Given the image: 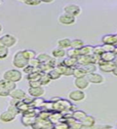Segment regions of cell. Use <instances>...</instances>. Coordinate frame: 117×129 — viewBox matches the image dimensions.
<instances>
[{"label":"cell","mask_w":117,"mask_h":129,"mask_svg":"<svg viewBox=\"0 0 117 129\" xmlns=\"http://www.w3.org/2000/svg\"><path fill=\"white\" fill-rule=\"evenodd\" d=\"M28 61H29V60L24 56L23 50L16 52L14 55L13 60H12V63H13L14 66L17 69H24L28 64Z\"/></svg>","instance_id":"obj_1"},{"label":"cell","mask_w":117,"mask_h":129,"mask_svg":"<svg viewBox=\"0 0 117 129\" xmlns=\"http://www.w3.org/2000/svg\"><path fill=\"white\" fill-rule=\"evenodd\" d=\"M73 106L69 101L60 99L57 100L56 102H54V111H59L62 113H66L68 111H73L72 110Z\"/></svg>","instance_id":"obj_2"},{"label":"cell","mask_w":117,"mask_h":129,"mask_svg":"<svg viewBox=\"0 0 117 129\" xmlns=\"http://www.w3.org/2000/svg\"><path fill=\"white\" fill-rule=\"evenodd\" d=\"M3 78L11 81L14 82H19L23 79V74L21 71L16 69H11L4 72Z\"/></svg>","instance_id":"obj_3"},{"label":"cell","mask_w":117,"mask_h":129,"mask_svg":"<svg viewBox=\"0 0 117 129\" xmlns=\"http://www.w3.org/2000/svg\"><path fill=\"white\" fill-rule=\"evenodd\" d=\"M54 127H55V124L52 123L49 119H42L39 116L36 117L34 124L31 126L32 128H35V129H40V128L49 129V128H53Z\"/></svg>","instance_id":"obj_4"},{"label":"cell","mask_w":117,"mask_h":129,"mask_svg":"<svg viewBox=\"0 0 117 129\" xmlns=\"http://www.w3.org/2000/svg\"><path fill=\"white\" fill-rule=\"evenodd\" d=\"M17 38L15 36L11 34H6L3 35L0 37V44L6 46L7 48L14 47L17 44Z\"/></svg>","instance_id":"obj_5"},{"label":"cell","mask_w":117,"mask_h":129,"mask_svg":"<svg viewBox=\"0 0 117 129\" xmlns=\"http://www.w3.org/2000/svg\"><path fill=\"white\" fill-rule=\"evenodd\" d=\"M98 64L100 71L104 73H112L115 69V67L117 66V64L115 61L107 62V61H104L102 59L99 61Z\"/></svg>","instance_id":"obj_6"},{"label":"cell","mask_w":117,"mask_h":129,"mask_svg":"<svg viewBox=\"0 0 117 129\" xmlns=\"http://www.w3.org/2000/svg\"><path fill=\"white\" fill-rule=\"evenodd\" d=\"M81 7H80L79 5L77 4H75V3H70V4H67L65 7H63V11L65 13L67 14H70L71 15L75 16H79L80 14H81Z\"/></svg>","instance_id":"obj_7"},{"label":"cell","mask_w":117,"mask_h":129,"mask_svg":"<svg viewBox=\"0 0 117 129\" xmlns=\"http://www.w3.org/2000/svg\"><path fill=\"white\" fill-rule=\"evenodd\" d=\"M68 98L70 100L74 101V102H81L86 98V94L83 91V90H71L68 94Z\"/></svg>","instance_id":"obj_8"},{"label":"cell","mask_w":117,"mask_h":129,"mask_svg":"<svg viewBox=\"0 0 117 129\" xmlns=\"http://www.w3.org/2000/svg\"><path fill=\"white\" fill-rule=\"evenodd\" d=\"M58 20L60 23L63 24V25H72V24H74L75 23L76 19L75 16L64 12L63 14L59 16Z\"/></svg>","instance_id":"obj_9"},{"label":"cell","mask_w":117,"mask_h":129,"mask_svg":"<svg viewBox=\"0 0 117 129\" xmlns=\"http://www.w3.org/2000/svg\"><path fill=\"white\" fill-rule=\"evenodd\" d=\"M90 82L88 81L87 77H83V78H75L74 81V86L79 90H86L90 86Z\"/></svg>","instance_id":"obj_10"},{"label":"cell","mask_w":117,"mask_h":129,"mask_svg":"<svg viewBox=\"0 0 117 129\" xmlns=\"http://www.w3.org/2000/svg\"><path fill=\"white\" fill-rule=\"evenodd\" d=\"M86 77L87 78L88 81L90 82V83H91V84L99 85V84H101L104 82L103 77L100 74H98V73H96V72L88 74Z\"/></svg>","instance_id":"obj_11"},{"label":"cell","mask_w":117,"mask_h":129,"mask_svg":"<svg viewBox=\"0 0 117 129\" xmlns=\"http://www.w3.org/2000/svg\"><path fill=\"white\" fill-rule=\"evenodd\" d=\"M28 94L30 96L33 97V98H39V97H43L45 94V90H44L43 86L39 87H29L28 89Z\"/></svg>","instance_id":"obj_12"},{"label":"cell","mask_w":117,"mask_h":129,"mask_svg":"<svg viewBox=\"0 0 117 129\" xmlns=\"http://www.w3.org/2000/svg\"><path fill=\"white\" fill-rule=\"evenodd\" d=\"M78 60V66H85L87 64L94 63L93 58H92V54L91 55H81L77 58Z\"/></svg>","instance_id":"obj_13"},{"label":"cell","mask_w":117,"mask_h":129,"mask_svg":"<svg viewBox=\"0 0 117 129\" xmlns=\"http://www.w3.org/2000/svg\"><path fill=\"white\" fill-rule=\"evenodd\" d=\"M10 97L12 99H16L19 100H23L24 99L27 98V94L22 89H17L15 88L13 90L10 94Z\"/></svg>","instance_id":"obj_14"},{"label":"cell","mask_w":117,"mask_h":129,"mask_svg":"<svg viewBox=\"0 0 117 129\" xmlns=\"http://www.w3.org/2000/svg\"><path fill=\"white\" fill-rule=\"evenodd\" d=\"M15 117H16L15 115L7 110L1 113V115H0V120L3 123H10L15 119Z\"/></svg>","instance_id":"obj_15"},{"label":"cell","mask_w":117,"mask_h":129,"mask_svg":"<svg viewBox=\"0 0 117 129\" xmlns=\"http://www.w3.org/2000/svg\"><path fill=\"white\" fill-rule=\"evenodd\" d=\"M102 42L103 44H112V45L117 46V34H109L105 35L102 37Z\"/></svg>","instance_id":"obj_16"},{"label":"cell","mask_w":117,"mask_h":129,"mask_svg":"<svg viewBox=\"0 0 117 129\" xmlns=\"http://www.w3.org/2000/svg\"><path fill=\"white\" fill-rule=\"evenodd\" d=\"M15 83L16 82H11V81L3 78L1 81H0V88H5L8 90L12 91L16 88Z\"/></svg>","instance_id":"obj_17"},{"label":"cell","mask_w":117,"mask_h":129,"mask_svg":"<svg viewBox=\"0 0 117 129\" xmlns=\"http://www.w3.org/2000/svg\"><path fill=\"white\" fill-rule=\"evenodd\" d=\"M51 55L56 59L64 58L67 56V51L62 48H55L51 51Z\"/></svg>","instance_id":"obj_18"},{"label":"cell","mask_w":117,"mask_h":129,"mask_svg":"<svg viewBox=\"0 0 117 129\" xmlns=\"http://www.w3.org/2000/svg\"><path fill=\"white\" fill-rule=\"evenodd\" d=\"M83 127H93L95 124V119L92 115H87L85 118L81 120Z\"/></svg>","instance_id":"obj_19"},{"label":"cell","mask_w":117,"mask_h":129,"mask_svg":"<svg viewBox=\"0 0 117 129\" xmlns=\"http://www.w3.org/2000/svg\"><path fill=\"white\" fill-rule=\"evenodd\" d=\"M63 119V114L62 112H59V111H52L51 114L49 117V119L54 124H56L59 123L60 121H62Z\"/></svg>","instance_id":"obj_20"},{"label":"cell","mask_w":117,"mask_h":129,"mask_svg":"<svg viewBox=\"0 0 117 129\" xmlns=\"http://www.w3.org/2000/svg\"><path fill=\"white\" fill-rule=\"evenodd\" d=\"M116 54L114 52H105L101 55V59L104 61L111 62V61H115L116 59Z\"/></svg>","instance_id":"obj_21"},{"label":"cell","mask_w":117,"mask_h":129,"mask_svg":"<svg viewBox=\"0 0 117 129\" xmlns=\"http://www.w3.org/2000/svg\"><path fill=\"white\" fill-rule=\"evenodd\" d=\"M57 44H58V47L59 48H62L63 49H68V48H70L71 46V40L69 38L60 39L58 40Z\"/></svg>","instance_id":"obj_22"},{"label":"cell","mask_w":117,"mask_h":129,"mask_svg":"<svg viewBox=\"0 0 117 129\" xmlns=\"http://www.w3.org/2000/svg\"><path fill=\"white\" fill-rule=\"evenodd\" d=\"M63 62L67 67L75 68L78 66V60L77 58H74V57H69V56H67V58H65L63 60Z\"/></svg>","instance_id":"obj_23"},{"label":"cell","mask_w":117,"mask_h":129,"mask_svg":"<svg viewBox=\"0 0 117 129\" xmlns=\"http://www.w3.org/2000/svg\"><path fill=\"white\" fill-rule=\"evenodd\" d=\"M36 117H27V116H22L21 118V123L23 126L25 127H31L34 124L35 121Z\"/></svg>","instance_id":"obj_24"},{"label":"cell","mask_w":117,"mask_h":129,"mask_svg":"<svg viewBox=\"0 0 117 129\" xmlns=\"http://www.w3.org/2000/svg\"><path fill=\"white\" fill-rule=\"evenodd\" d=\"M87 72L85 71V70L83 69V66H79L77 67L76 66L74 70V74L73 76L75 78H83V77L87 76Z\"/></svg>","instance_id":"obj_25"},{"label":"cell","mask_w":117,"mask_h":129,"mask_svg":"<svg viewBox=\"0 0 117 129\" xmlns=\"http://www.w3.org/2000/svg\"><path fill=\"white\" fill-rule=\"evenodd\" d=\"M87 115V113L83 111H81V110H75V111H72V116L78 121H81L82 119L85 118Z\"/></svg>","instance_id":"obj_26"},{"label":"cell","mask_w":117,"mask_h":129,"mask_svg":"<svg viewBox=\"0 0 117 129\" xmlns=\"http://www.w3.org/2000/svg\"><path fill=\"white\" fill-rule=\"evenodd\" d=\"M39 69H40V71L43 74H48V73H50L53 69H55L52 66L48 63V62H46V63H41L39 66Z\"/></svg>","instance_id":"obj_27"},{"label":"cell","mask_w":117,"mask_h":129,"mask_svg":"<svg viewBox=\"0 0 117 129\" xmlns=\"http://www.w3.org/2000/svg\"><path fill=\"white\" fill-rule=\"evenodd\" d=\"M94 47L91 45H84L83 48L79 49L80 51V56L81 55H91L93 53Z\"/></svg>","instance_id":"obj_28"},{"label":"cell","mask_w":117,"mask_h":129,"mask_svg":"<svg viewBox=\"0 0 117 129\" xmlns=\"http://www.w3.org/2000/svg\"><path fill=\"white\" fill-rule=\"evenodd\" d=\"M45 103V100H44L42 97H39V98H34L33 102L31 103V107H35V108H40L43 107V103Z\"/></svg>","instance_id":"obj_29"},{"label":"cell","mask_w":117,"mask_h":129,"mask_svg":"<svg viewBox=\"0 0 117 129\" xmlns=\"http://www.w3.org/2000/svg\"><path fill=\"white\" fill-rule=\"evenodd\" d=\"M43 73H42L41 71H35V72H33L31 73L30 74H27V79L28 80V82L29 81H35V80H39L40 78H41V76L43 75Z\"/></svg>","instance_id":"obj_30"},{"label":"cell","mask_w":117,"mask_h":129,"mask_svg":"<svg viewBox=\"0 0 117 129\" xmlns=\"http://www.w3.org/2000/svg\"><path fill=\"white\" fill-rule=\"evenodd\" d=\"M85 44H84L83 40L80 39H74L71 40V48H76V49H80L81 48H83Z\"/></svg>","instance_id":"obj_31"},{"label":"cell","mask_w":117,"mask_h":129,"mask_svg":"<svg viewBox=\"0 0 117 129\" xmlns=\"http://www.w3.org/2000/svg\"><path fill=\"white\" fill-rule=\"evenodd\" d=\"M67 56H69V57L78 58L80 56V51H79V49L70 48H68L67 51Z\"/></svg>","instance_id":"obj_32"},{"label":"cell","mask_w":117,"mask_h":129,"mask_svg":"<svg viewBox=\"0 0 117 129\" xmlns=\"http://www.w3.org/2000/svg\"><path fill=\"white\" fill-rule=\"evenodd\" d=\"M16 107L19 108V110L20 111V112H21L22 114H23V112H25L26 111L28 110V109H30L31 107V106L30 104H28L26 102H24L23 100L20 101V102L18 103V105Z\"/></svg>","instance_id":"obj_33"},{"label":"cell","mask_w":117,"mask_h":129,"mask_svg":"<svg viewBox=\"0 0 117 129\" xmlns=\"http://www.w3.org/2000/svg\"><path fill=\"white\" fill-rule=\"evenodd\" d=\"M51 57L52 56L48 53H39L36 56V58L39 60L40 63H46L48 60H50Z\"/></svg>","instance_id":"obj_34"},{"label":"cell","mask_w":117,"mask_h":129,"mask_svg":"<svg viewBox=\"0 0 117 129\" xmlns=\"http://www.w3.org/2000/svg\"><path fill=\"white\" fill-rule=\"evenodd\" d=\"M51 81V78L48 74H43V75L41 76V78L39 79V82L43 86H47L48 84H50Z\"/></svg>","instance_id":"obj_35"},{"label":"cell","mask_w":117,"mask_h":129,"mask_svg":"<svg viewBox=\"0 0 117 129\" xmlns=\"http://www.w3.org/2000/svg\"><path fill=\"white\" fill-rule=\"evenodd\" d=\"M9 55V48L0 44V59L3 60Z\"/></svg>","instance_id":"obj_36"},{"label":"cell","mask_w":117,"mask_h":129,"mask_svg":"<svg viewBox=\"0 0 117 129\" xmlns=\"http://www.w3.org/2000/svg\"><path fill=\"white\" fill-rule=\"evenodd\" d=\"M23 53L24 56L28 60L35 58L37 56V54H36L35 51L31 50V49H24V50H23Z\"/></svg>","instance_id":"obj_37"},{"label":"cell","mask_w":117,"mask_h":129,"mask_svg":"<svg viewBox=\"0 0 117 129\" xmlns=\"http://www.w3.org/2000/svg\"><path fill=\"white\" fill-rule=\"evenodd\" d=\"M48 74H49V76L51 77V80H58L61 78V76H62V74H60L55 68L53 69L50 73H48Z\"/></svg>","instance_id":"obj_38"},{"label":"cell","mask_w":117,"mask_h":129,"mask_svg":"<svg viewBox=\"0 0 117 129\" xmlns=\"http://www.w3.org/2000/svg\"><path fill=\"white\" fill-rule=\"evenodd\" d=\"M96 64H87V66H83V69L85 70V71L87 72V74H91V73H94V72H96V70H97V67H96L95 66Z\"/></svg>","instance_id":"obj_39"},{"label":"cell","mask_w":117,"mask_h":129,"mask_svg":"<svg viewBox=\"0 0 117 129\" xmlns=\"http://www.w3.org/2000/svg\"><path fill=\"white\" fill-rule=\"evenodd\" d=\"M41 109H43V110H46V111H54V102H52L51 100L50 102H46L45 101V103H43Z\"/></svg>","instance_id":"obj_40"},{"label":"cell","mask_w":117,"mask_h":129,"mask_svg":"<svg viewBox=\"0 0 117 129\" xmlns=\"http://www.w3.org/2000/svg\"><path fill=\"white\" fill-rule=\"evenodd\" d=\"M23 71L26 74H31V73L35 72V71H40V69H39V67L35 68L33 66H30V64H27L25 68L23 69Z\"/></svg>","instance_id":"obj_41"},{"label":"cell","mask_w":117,"mask_h":129,"mask_svg":"<svg viewBox=\"0 0 117 129\" xmlns=\"http://www.w3.org/2000/svg\"><path fill=\"white\" fill-rule=\"evenodd\" d=\"M52 111H46V110H43V109H41L39 113L38 116L40 117V118L42 119H49V117L51 114Z\"/></svg>","instance_id":"obj_42"},{"label":"cell","mask_w":117,"mask_h":129,"mask_svg":"<svg viewBox=\"0 0 117 129\" xmlns=\"http://www.w3.org/2000/svg\"><path fill=\"white\" fill-rule=\"evenodd\" d=\"M54 128H57V129H67V128H70L69 124H68L65 121H60L59 123L55 124Z\"/></svg>","instance_id":"obj_43"},{"label":"cell","mask_w":117,"mask_h":129,"mask_svg":"<svg viewBox=\"0 0 117 129\" xmlns=\"http://www.w3.org/2000/svg\"><path fill=\"white\" fill-rule=\"evenodd\" d=\"M67 66H66L63 61H62V62H59V63L57 64V66L55 67L56 70H57L62 75L64 74V73H65V71H66V70H67Z\"/></svg>","instance_id":"obj_44"},{"label":"cell","mask_w":117,"mask_h":129,"mask_svg":"<svg viewBox=\"0 0 117 129\" xmlns=\"http://www.w3.org/2000/svg\"><path fill=\"white\" fill-rule=\"evenodd\" d=\"M103 52H105V51H104V49H103V45H97V46H95L94 47L93 53L101 56L103 53Z\"/></svg>","instance_id":"obj_45"},{"label":"cell","mask_w":117,"mask_h":129,"mask_svg":"<svg viewBox=\"0 0 117 129\" xmlns=\"http://www.w3.org/2000/svg\"><path fill=\"white\" fill-rule=\"evenodd\" d=\"M7 110L9 111H11V113H13V114L15 115H18L20 114V113H21V112H20V111L19 110V108L16 106H13V105H9L8 107H7Z\"/></svg>","instance_id":"obj_46"},{"label":"cell","mask_w":117,"mask_h":129,"mask_svg":"<svg viewBox=\"0 0 117 129\" xmlns=\"http://www.w3.org/2000/svg\"><path fill=\"white\" fill-rule=\"evenodd\" d=\"M40 61L39 60L36 58V57H35V58H32V59H30L29 60V61H28V64H30V66H33V67H35V68H38V67H39V66H40Z\"/></svg>","instance_id":"obj_47"},{"label":"cell","mask_w":117,"mask_h":129,"mask_svg":"<svg viewBox=\"0 0 117 129\" xmlns=\"http://www.w3.org/2000/svg\"><path fill=\"white\" fill-rule=\"evenodd\" d=\"M24 3L28 6H38L41 4L42 1L41 0H26Z\"/></svg>","instance_id":"obj_48"},{"label":"cell","mask_w":117,"mask_h":129,"mask_svg":"<svg viewBox=\"0 0 117 129\" xmlns=\"http://www.w3.org/2000/svg\"><path fill=\"white\" fill-rule=\"evenodd\" d=\"M103 49L105 52H114L115 48V45H112V44H103Z\"/></svg>","instance_id":"obj_49"},{"label":"cell","mask_w":117,"mask_h":129,"mask_svg":"<svg viewBox=\"0 0 117 129\" xmlns=\"http://www.w3.org/2000/svg\"><path fill=\"white\" fill-rule=\"evenodd\" d=\"M83 127V123H81V121H76L73 124H71L70 126V128H73V129H80Z\"/></svg>","instance_id":"obj_50"},{"label":"cell","mask_w":117,"mask_h":129,"mask_svg":"<svg viewBox=\"0 0 117 129\" xmlns=\"http://www.w3.org/2000/svg\"><path fill=\"white\" fill-rule=\"evenodd\" d=\"M29 86L30 87H39L42 86L41 83H40L39 80H35V81H29Z\"/></svg>","instance_id":"obj_51"},{"label":"cell","mask_w":117,"mask_h":129,"mask_svg":"<svg viewBox=\"0 0 117 129\" xmlns=\"http://www.w3.org/2000/svg\"><path fill=\"white\" fill-rule=\"evenodd\" d=\"M10 90H7L5 88H0V96L1 97H8L10 96V94H11Z\"/></svg>","instance_id":"obj_52"},{"label":"cell","mask_w":117,"mask_h":129,"mask_svg":"<svg viewBox=\"0 0 117 129\" xmlns=\"http://www.w3.org/2000/svg\"><path fill=\"white\" fill-rule=\"evenodd\" d=\"M74 70H75V68L67 67L63 75L64 76H67V77H68V76H73V74H74Z\"/></svg>","instance_id":"obj_53"},{"label":"cell","mask_w":117,"mask_h":129,"mask_svg":"<svg viewBox=\"0 0 117 129\" xmlns=\"http://www.w3.org/2000/svg\"><path fill=\"white\" fill-rule=\"evenodd\" d=\"M21 100H19V99H12L9 101V103L10 105H13V106H17L18 103L20 102Z\"/></svg>","instance_id":"obj_54"},{"label":"cell","mask_w":117,"mask_h":129,"mask_svg":"<svg viewBox=\"0 0 117 129\" xmlns=\"http://www.w3.org/2000/svg\"><path fill=\"white\" fill-rule=\"evenodd\" d=\"M42 3H53L54 0H41Z\"/></svg>","instance_id":"obj_55"},{"label":"cell","mask_w":117,"mask_h":129,"mask_svg":"<svg viewBox=\"0 0 117 129\" xmlns=\"http://www.w3.org/2000/svg\"><path fill=\"white\" fill-rule=\"evenodd\" d=\"M112 74H113L115 76H116L117 77V66L115 67V70H114V71L113 72H112Z\"/></svg>","instance_id":"obj_56"},{"label":"cell","mask_w":117,"mask_h":129,"mask_svg":"<svg viewBox=\"0 0 117 129\" xmlns=\"http://www.w3.org/2000/svg\"><path fill=\"white\" fill-rule=\"evenodd\" d=\"M114 52H115V53L117 55V46L115 47V51H114Z\"/></svg>","instance_id":"obj_57"},{"label":"cell","mask_w":117,"mask_h":129,"mask_svg":"<svg viewBox=\"0 0 117 129\" xmlns=\"http://www.w3.org/2000/svg\"><path fill=\"white\" fill-rule=\"evenodd\" d=\"M115 62L116 64H117V57H116V59H115Z\"/></svg>","instance_id":"obj_58"},{"label":"cell","mask_w":117,"mask_h":129,"mask_svg":"<svg viewBox=\"0 0 117 129\" xmlns=\"http://www.w3.org/2000/svg\"><path fill=\"white\" fill-rule=\"evenodd\" d=\"M19 1H23V2H25L26 0H19Z\"/></svg>","instance_id":"obj_59"},{"label":"cell","mask_w":117,"mask_h":129,"mask_svg":"<svg viewBox=\"0 0 117 129\" xmlns=\"http://www.w3.org/2000/svg\"><path fill=\"white\" fill-rule=\"evenodd\" d=\"M116 127H117V123H116Z\"/></svg>","instance_id":"obj_60"}]
</instances>
